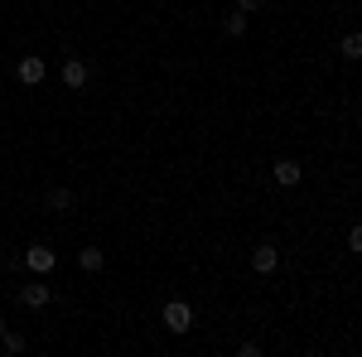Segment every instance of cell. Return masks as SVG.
Segmentation results:
<instances>
[{
	"label": "cell",
	"instance_id": "6da1fadb",
	"mask_svg": "<svg viewBox=\"0 0 362 357\" xmlns=\"http://www.w3.org/2000/svg\"><path fill=\"white\" fill-rule=\"evenodd\" d=\"M165 329L169 333H189L194 329V309H189L184 300H169L165 304Z\"/></svg>",
	"mask_w": 362,
	"mask_h": 357
},
{
	"label": "cell",
	"instance_id": "7a4b0ae2",
	"mask_svg": "<svg viewBox=\"0 0 362 357\" xmlns=\"http://www.w3.org/2000/svg\"><path fill=\"white\" fill-rule=\"evenodd\" d=\"M44 73H49V63H44L39 54H25V58H20V68H15V78H20L25 87H39V83H44Z\"/></svg>",
	"mask_w": 362,
	"mask_h": 357
},
{
	"label": "cell",
	"instance_id": "3957f363",
	"mask_svg": "<svg viewBox=\"0 0 362 357\" xmlns=\"http://www.w3.org/2000/svg\"><path fill=\"white\" fill-rule=\"evenodd\" d=\"M54 261H58V256L49 247H25V266L34 275H49V271H54Z\"/></svg>",
	"mask_w": 362,
	"mask_h": 357
},
{
	"label": "cell",
	"instance_id": "277c9868",
	"mask_svg": "<svg viewBox=\"0 0 362 357\" xmlns=\"http://www.w3.org/2000/svg\"><path fill=\"white\" fill-rule=\"evenodd\" d=\"M49 300H54V290H49L44 280H34V285H25V290H20V304H25V309H44Z\"/></svg>",
	"mask_w": 362,
	"mask_h": 357
},
{
	"label": "cell",
	"instance_id": "5b68a950",
	"mask_svg": "<svg viewBox=\"0 0 362 357\" xmlns=\"http://www.w3.org/2000/svg\"><path fill=\"white\" fill-rule=\"evenodd\" d=\"M63 87H87V63L83 58H63Z\"/></svg>",
	"mask_w": 362,
	"mask_h": 357
},
{
	"label": "cell",
	"instance_id": "8992f818",
	"mask_svg": "<svg viewBox=\"0 0 362 357\" xmlns=\"http://www.w3.org/2000/svg\"><path fill=\"white\" fill-rule=\"evenodd\" d=\"M276 261H280L276 247H256V251H251V271H256V275H271V271H276Z\"/></svg>",
	"mask_w": 362,
	"mask_h": 357
},
{
	"label": "cell",
	"instance_id": "52a82bcc",
	"mask_svg": "<svg viewBox=\"0 0 362 357\" xmlns=\"http://www.w3.org/2000/svg\"><path fill=\"white\" fill-rule=\"evenodd\" d=\"M300 179H305V169L295 165V160H280V165H276V184H280V189H295Z\"/></svg>",
	"mask_w": 362,
	"mask_h": 357
},
{
	"label": "cell",
	"instance_id": "ba28073f",
	"mask_svg": "<svg viewBox=\"0 0 362 357\" xmlns=\"http://www.w3.org/2000/svg\"><path fill=\"white\" fill-rule=\"evenodd\" d=\"M78 266L83 271H102V247H83L78 251Z\"/></svg>",
	"mask_w": 362,
	"mask_h": 357
},
{
	"label": "cell",
	"instance_id": "9c48e42d",
	"mask_svg": "<svg viewBox=\"0 0 362 357\" xmlns=\"http://www.w3.org/2000/svg\"><path fill=\"white\" fill-rule=\"evenodd\" d=\"M223 29L232 34V39H242V34H247V15H242V10H232V15L223 20Z\"/></svg>",
	"mask_w": 362,
	"mask_h": 357
},
{
	"label": "cell",
	"instance_id": "30bf717a",
	"mask_svg": "<svg viewBox=\"0 0 362 357\" xmlns=\"http://www.w3.org/2000/svg\"><path fill=\"white\" fill-rule=\"evenodd\" d=\"M49 208H54V213H68V208H73V193H68V189H54V193H49Z\"/></svg>",
	"mask_w": 362,
	"mask_h": 357
},
{
	"label": "cell",
	"instance_id": "8fae6325",
	"mask_svg": "<svg viewBox=\"0 0 362 357\" xmlns=\"http://www.w3.org/2000/svg\"><path fill=\"white\" fill-rule=\"evenodd\" d=\"M343 58H348V63L362 58V39H358V34H343Z\"/></svg>",
	"mask_w": 362,
	"mask_h": 357
},
{
	"label": "cell",
	"instance_id": "7c38bea8",
	"mask_svg": "<svg viewBox=\"0 0 362 357\" xmlns=\"http://www.w3.org/2000/svg\"><path fill=\"white\" fill-rule=\"evenodd\" d=\"M0 343H5V353H25V333H0Z\"/></svg>",
	"mask_w": 362,
	"mask_h": 357
},
{
	"label": "cell",
	"instance_id": "4fadbf2b",
	"mask_svg": "<svg viewBox=\"0 0 362 357\" xmlns=\"http://www.w3.org/2000/svg\"><path fill=\"white\" fill-rule=\"evenodd\" d=\"M261 5H266V0H237V10H242V15H251V10H261Z\"/></svg>",
	"mask_w": 362,
	"mask_h": 357
},
{
	"label": "cell",
	"instance_id": "5bb4252c",
	"mask_svg": "<svg viewBox=\"0 0 362 357\" xmlns=\"http://www.w3.org/2000/svg\"><path fill=\"white\" fill-rule=\"evenodd\" d=\"M0 333H5V319H0Z\"/></svg>",
	"mask_w": 362,
	"mask_h": 357
}]
</instances>
